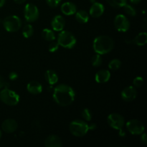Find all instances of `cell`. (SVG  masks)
Instances as JSON below:
<instances>
[{
  "label": "cell",
  "instance_id": "6da1fadb",
  "mask_svg": "<svg viewBox=\"0 0 147 147\" xmlns=\"http://www.w3.org/2000/svg\"><path fill=\"white\" fill-rule=\"evenodd\" d=\"M53 97L55 103L59 106L65 107L73 103L76 98V93L70 86L60 84L53 88Z\"/></svg>",
  "mask_w": 147,
  "mask_h": 147
},
{
  "label": "cell",
  "instance_id": "7a4b0ae2",
  "mask_svg": "<svg viewBox=\"0 0 147 147\" xmlns=\"http://www.w3.org/2000/svg\"><path fill=\"white\" fill-rule=\"evenodd\" d=\"M114 47V42L111 37L106 35H100L93 40V47L96 53L105 55L110 53Z\"/></svg>",
  "mask_w": 147,
  "mask_h": 147
},
{
  "label": "cell",
  "instance_id": "3957f363",
  "mask_svg": "<svg viewBox=\"0 0 147 147\" xmlns=\"http://www.w3.org/2000/svg\"><path fill=\"white\" fill-rule=\"evenodd\" d=\"M70 131L76 137H83L89 131V125L82 120H74L70 123Z\"/></svg>",
  "mask_w": 147,
  "mask_h": 147
},
{
  "label": "cell",
  "instance_id": "277c9868",
  "mask_svg": "<svg viewBox=\"0 0 147 147\" xmlns=\"http://www.w3.org/2000/svg\"><path fill=\"white\" fill-rule=\"evenodd\" d=\"M57 42L59 45L67 49H71L76 45V39L70 32L62 30L58 34Z\"/></svg>",
  "mask_w": 147,
  "mask_h": 147
},
{
  "label": "cell",
  "instance_id": "5b68a950",
  "mask_svg": "<svg viewBox=\"0 0 147 147\" xmlns=\"http://www.w3.org/2000/svg\"><path fill=\"white\" fill-rule=\"evenodd\" d=\"M0 99L7 106H14L18 104L20 101V96L13 90H9V88H3L0 91Z\"/></svg>",
  "mask_w": 147,
  "mask_h": 147
},
{
  "label": "cell",
  "instance_id": "8992f818",
  "mask_svg": "<svg viewBox=\"0 0 147 147\" xmlns=\"http://www.w3.org/2000/svg\"><path fill=\"white\" fill-rule=\"evenodd\" d=\"M3 25L7 32H14L20 30L22 26V22L20 17L17 16L10 15L4 18Z\"/></svg>",
  "mask_w": 147,
  "mask_h": 147
},
{
  "label": "cell",
  "instance_id": "52a82bcc",
  "mask_svg": "<svg viewBox=\"0 0 147 147\" xmlns=\"http://www.w3.org/2000/svg\"><path fill=\"white\" fill-rule=\"evenodd\" d=\"M107 121L109 126L113 129L122 131L125 125L124 118L119 113H111L107 118Z\"/></svg>",
  "mask_w": 147,
  "mask_h": 147
},
{
  "label": "cell",
  "instance_id": "ba28073f",
  "mask_svg": "<svg viewBox=\"0 0 147 147\" xmlns=\"http://www.w3.org/2000/svg\"><path fill=\"white\" fill-rule=\"evenodd\" d=\"M24 18L28 22H33L39 18V9L34 4L29 3L24 7Z\"/></svg>",
  "mask_w": 147,
  "mask_h": 147
},
{
  "label": "cell",
  "instance_id": "9c48e42d",
  "mask_svg": "<svg viewBox=\"0 0 147 147\" xmlns=\"http://www.w3.org/2000/svg\"><path fill=\"white\" fill-rule=\"evenodd\" d=\"M114 27L117 31L126 32L130 28V22L125 15L118 14L114 19Z\"/></svg>",
  "mask_w": 147,
  "mask_h": 147
},
{
  "label": "cell",
  "instance_id": "30bf717a",
  "mask_svg": "<svg viewBox=\"0 0 147 147\" xmlns=\"http://www.w3.org/2000/svg\"><path fill=\"white\" fill-rule=\"evenodd\" d=\"M126 129L131 134L140 135L144 131V126L143 123L136 119H131L126 124Z\"/></svg>",
  "mask_w": 147,
  "mask_h": 147
},
{
  "label": "cell",
  "instance_id": "8fae6325",
  "mask_svg": "<svg viewBox=\"0 0 147 147\" xmlns=\"http://www.w3.org/2000/svg\"><path fill=\"white\" fill-rule=\"evenodd\" d=\"M137 96V91L134 86H128L121 92V98L124 101H133Z\"/></svg>",
  "mask_w": 147,
  "mask_h": 147
},
{
  "label": "cell",
  "instance_id": "7c38bea8",
  "mask_svg": "<svg viewBox=\"0 0 147 147\" xmlns=\"http://www.w3.org/2000/svg\"><path fill=\"white\" fill-rule=\"evenodd\" d=\"M18 127L17 122L12 119H7L1 124V129L7 134H11L15 131Z\"/></svg>",
  "mask_w": 147,
  "mask_h": 147
},
{
  "label": "cell",
  "instance_id": "4fadbf2b",
  "mask_svg": "<svg viewBox=\"0 0 147 147\" xmlns=\"http://www.w3.org/2000/svg\"><path fill=\"white\" fill-rule=\"evenodd\" d=\"M105 7L101 3L94 2L92 4V6L90 8V15L94 18H98L103 15L104 12Z\"/></svg>",
  "mask_w": 147,
  "mask_h": 147
},
{
  "label": "cell",
  "instance_id": "5bb4252c",
  "mask_svg": "<svg viewBox=\"0 0 147 147\" xmlns=\"http://www.w3.org/2000/svg\"><path fill=\"white\" fill-rule=\"evenodd\" d=\"M65 25V21L63 16L57 15L53 17L51 22V26L53 30L57 32H60L63 30Z\"/></svg>",
  "mask_w": 147,
  "mask_h": 147
},
{
  "label": "cell",
  "instance_id": "9a60e30c",
  "mask_svg": "<svg viewBox=\"0 0 147 147\" xmlns=\"http://www.w3.org/2000/svg\"><path fill=\"white\" fill-rule=\"evenodd\" d=\"M45 146L46 147H61L63 146V142L57 135H50L46 138Z\"/></svg>",
  "mask_w": 147,
  "mask_h": 147
},
{
  "label": "cell",
  "instance_id": "2e32d148",
  "mask_svg": "<svg viewBox=\"0 0 147 147\" xmlns=\"http://www.w3.org/2000/svg\"><path fill=\"white\" fill-rule=\"evenodd\" d=\"M61 11L65 15H73V14H76V12L77 11V7L74 3L67 1L62 4Z\"/></svg>",
  "mask_w": 147,
  "mask_h": 147
},
{
  "label": "cell",
  "instance_id": "e0dca14e",
  "mask_svg": "<svg viewBox=\"0 0 147 147\" xmlns=\"http://www.w3.org/2000/svg\"><path fill=\"white\" fill-rule=\"evenodd\" d=\"M27 90H28L29 93H32V94H40L42 91V86L39 82L33 80V81H30L27 84Z\"/></svg>",
  "mask_w": 147,
  "mask_h": 147
},
{
  "label": "cell",
  "instance_id": "ac0fdd59",
  "mask_svg": "<svg viewBox=\"0 0 147 147\" xmlns=\"http://www.w3.org/2000/svg\"><path fill=\"white\" fill-rule=\"evenodd\" d=\"M111 78V73L107 70H99L95 76V80L98 83H104L109 80Z\"/></svg>",
  "mask_w": 147,
  "mask_h": 147
},
{
  "label": "cell",
  "instance_id": "d6986e66",
  "mask_svg": "<svg viewBox=\"0 0 147 147\" xmlns=\"http://www.w3.org/2000/svg\"><path fill=\"white\" fill-rule=\"evenodd\" d=\"M45 78L46 81L51 86L56 84L58 81V76L55 71L53 70H47L45 73Z\"/></svg>",
  "mask_w": 147,
  "mask_h": 147
},
{
  "label": "cell",
  "instance_id": "ffe728a7",
  "mask_svg": "<svg viewBox=\"0 0 147 147\" xmlns=\"http://www.w3.org/2000/svg\"><path fill=\"white\" fill-rule=\"evenodd\" d=\"M76 19L79 23L86 24L89 20V14L85 10H79L76 12Z\"/></svg>",
  "mask_w": 147,
  "mask_h": 147
},
{
  "label": "cell",
  "instance_id": "44dd1931",
  "mask_svg": "<svg viewBox=\"0 0 147 147\" xmlns=\"http://www.w3.org/2000/svg\"><path fill=\"white\" fill-rule=\"evenodd\" d=\"M134 42L139 46H144L147 42V34L146 32H140L135 37Z\"/></svg>",
  "mask_w": 147,
  "mask_h": 147
},
{
  "label": "cell",
  "instance_id": "7402d4cb",
  "mask_svg": "<svg viewBox=\"0 0 147 147\" xmlns=\"http://www.w3.org/2000/svg\"><path fill=\"white\" fill-rule=\"evenodd\" d=\"M42 37L44 40L49 42L54 41L55 40V34L54 32L50 29H44L42 31Z\"/></svg>",
  "mask_w": 147,
  "mask_h": 147
},
{
  "label": "cell",
  "instance_id": "603a6c76",
  "mask_svg": "<svg viewBox=\"0 0 147 147\" xmlns=\"http://www.w3.org/2000/svg\"><path fill=\"white\" fill-rule=\"evenodd\" d=\"M34 32V29L31 24H26L22 29V34L25 38H30L32 36Z\"/></svg>",
  "mask_w": 147,
  "mask_h": 147
},
{
  "label": "cell",
  "instance_id": "cb8c5ba5",
  "mask_svg": "<svg viewBox=\"0 0 147 147\" xmlns=\"http://www.w3.org/2000/svg\"><path fill=\"white\" fill-rule=\"evenodd\" d=\"M108 4L115 8H120L123 7L127 3V0H106Z\"/></svg>",
  "mask_w": 147,
  "mask_h": 147
},
{
  "label": "cell",
  "instance_id": "d4e9b609",
  "mask_svg": "<svg viewBox=\"0 0 147 147\" xmlns=\"http://www.w3.org/2000/svg\"><path fill=\"white\" fill-rule=\"evenodd\" d=\"M121 62L119 59H113V60H111L109 63V69L113 71L119 70L121 67Z\"/></svg>",
  "mask_w": 147,
  "mask_h": 147
},
{
  "label": "cell",
  "instance_id": "484cf974",
  "mask_svg": "<svg viewBox=\"0 0 147 147\" xmlns=\"http://www.w3.org/2000/svg\"><path fill=\"white\" fill-rule=\"evenodd\" d=\"M102 61H103V59H102L101 55L97 53L92 57L91 63L94 67H99L100 65H101Z\"/></svg>",
  "mask_w": 147,
  "mask_h": 147
},
{
  "label": "cell",
  "instance_id": "4316f807",
  "mask_svg": "<svg viewBox=\"0 0 147 147\" xmlns=\"http://www.w3.org/2000/svg\"><path fill=\"white\" fill-rule=\"evenodd\" d=\"M123 7V11H125V13L127 14H129V16H131V17H134V16L136 15V11L135 10V9L132 6L129 5L126 3Z\"/></svg>",
  "mask_w": 147,
  "mask_h": 147
},
{
  "label": "cell",
  "instance_id": "83f0119b",
  "mask_svg": "<svg viewBox=\"0 0 147 147\" xmlns=\"http://www.w3.org/2000/svg\"><path fill=\"white\" fill-rule=\"evenodd\" d=\"M81 116L82 118H83L85 121H90L92 119L91 113H90V110L88 109H84L82 111Z\"/></svg>",
  "mask_w": 147,
  "mask_h": 147
},
{
  "label": "cell",
  "instance_id": "f1b7e54d",
  "mask_svg": "<svg viewBox=\"0 0 147 147\" xmlns=\"http://www.w3.org/2000/svg\"><path fill=\"white\" fill-rule=\"evenodd\" d=\"M59 44L57 42H54V41H51L50 44L49 45L48 47V50L50 53H55V52L57 51L59 48Z\"/></svg>",
  "mask_w": 147,
  "mask_h": 147
},
{
  "label": "cell",
  "instance_id": "f546056e",
  "mask_svg": "<svg viewBox=\"0 0 147 147\" xmlns=\"http://www.w3.org/2000/svg\"><path fill=\"white\" fill-rule=\"evenodd\" d=\"M144 83V79L142 77H140V76H138V77H136L134 78L133 81V84L135 87L136 88H140L143 86Z\"/></svg>",
  "mask_w": 147,
  "mask_h": 147
},
{
  "label": "cell",
  "instance_id": "4dcf8cb0",
  "mask_svg": "<svg viewBox=\"0 0 147 147\" xmlns=\"http://www.w3.org/2000/svg\"><path fill=\"white\" fill-rule=\"evenodd\" d=\"M61 0H46V2H47V5L50 7H57V6L60 4Z\"/></svg>",
  "mask_w": 147,
  "mask_h": 147
},
{
  "label": "cell",
  "instance_id": "1f68e13d",
  "mask_svg": "<svg viewBox=\"0 0 147 147\" xmlns=\"http://www.w3.org/2000/svg\"><path fill=\"white\" fill-rule=\"evenodd\" d=\"M9 87V84L8 82L6 81L5 79L2 76H0V89L7 88Z\"/></svg>",
  "mask_w": 147,
  "mask_h": 147
},
{
  "label": "cell",
  "instance_id": "d6a6232c",
  "mask_svg": "<svg viewBox=\"0 0 147 147\" xmlns=\"http://www.w3.org/2000/svg\"><path fill=\"white\" fill-rule=\"evenodd\" d=\"M9 79L11 80H17V78H18V75H17V73H16V72H11V73H10V74L9 75Z\"/></svg>",
  "mask_w": 147,
  "mask_h": 147
},
{
  "label": "cell",
  "instance_id": "836d02e7",
  "mask_svg": "<svg viewBox=\"0 0 147 147\" xmlns=\"http://www.w3.org/2000/svg\"><path fill=\"white\" fill-rule=\"evenodd\" d=\"M141 141H142V143L146 145L147 144V136L145 133H142V136H141Z\"/></svg>",
  "mask_w": 147,
  "mask_h": 147
},
{
  "label": "cell",
  "instance_id": "e575fe53",
  "mask_svg": "<svg viewBox=\"0 0 147 147\" xmlns=\"http://www.w3.org/2000/svg\"><path fill=\"white\" fill-rule=\"evenodd\" d=\"M96 129V125L95 123H91L89 125V130H94Z\"/></svg>",
  "mask_w": 147,
  "mask_h": 147
},
{
  "label": "cell",
  "instance_id": "d590c367",
  "mask_svg": "<svg viewBox=\"0 0 147 147\" xmlns=\"http://www.w3.org/2000/svg\"><path fill=\"white\" fill-rule=\"evenodd\" d=\"M14 1H15V2L17 3V4H23V3H24V2H25L26 0H14Z\"/></svg>",
  "mask_w": 147,
  "mask_h": 147
},
{
  "label": "cell",
  "instance_id": "8d00e7d4",
  "mask_svg": "<svg viewBox=\"0 0 147 147\" xmlns=\"http://www.w3.org/2000/svg\"><path fill=\"white\" fill-rule=\"evenodd\" d=\"M132 4H139L142 0H129Z\"/></svg>",
  "mask_w": 147,
  "mask_h": 147
},
{
  "label": "cell",
  "instance_id": "74e56055",
  "mask_svg": "<svg viewBox=\"0 0 147 147\" xmlns=\"http://www.w3.org/2000/svg\"><path fill=\"white\" fill-rule=\"evenodd\" d=\"M5 4V0H0V7H3Z\"/></svg>",
  "mask_w": 147,
  "mask_h": 147
},
{
  "label": "cell",
  "instance_id": "f35d334b",
  "mask_svg": "<svg viewBox=\"0 0 147 147\" xmlns=\"http://www.w3.org/2000/svg\"><path fill=\"white\" fill-rule=\"evenodd\" d=\"M90 2H91L92 3V4H93V3H94V2H96V0H90Z\"/></svg>",
  "mask_w": 147,
  "mask_h": 147
},
{
  "label": "cell",
  "instance_id": "ab89813d",
  "mask_svg": "<svg viewBox=\"0 0 147 147\" xmlns=\"http://www.w3.org/2000/svg\"><path fill=\"white\" fill-rule=\"evenodd\" d=\"M1 130H0V138H1Z\"/></svg>",
  "mask_w": 147,
  "mask_h": 147
}]
</instances>
